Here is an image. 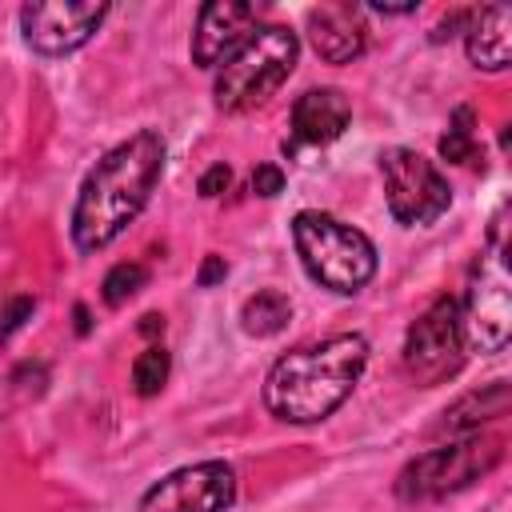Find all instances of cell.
<instances>
[{
  "instance_id": "obj_1",
  "label": "cell",
  "mask_w": 512,
  "mask_h": 512,
  "mask_svg": "<svg viewBox=\"0 0 512 512\" xmlns=\"http://www.w3.org/2000/svg\"><path fill=\"white\" fill-rule=\"evenodd\" d=\"M160 172H164V140L148 128L116 144L112 152H104V160H96V168L84 176L72 208L76 248L96 252L112 244L140 216Z\"/></svg>"
},
{
  "instance_id": "obj_2",
  "label": "cell",
  "mask_w": 512,
  "mask_h": 512,
  "mask_svg": "<svg viewBox=\"0 0 512 512\" xmlns=\"http://www.w3.org/2000/svg\"><path fill=\"white\" fill-rule=\"evenodd\" d=\"M368 364V340L356 332L328 336L324 344L280 356L264 380V404L276 420L316 424L332 416L356 388Z\"/></svg>"
},
{
  "instance_id": "obj_3",
  "label": "cell",
  "mask_w": 512,
  "mask_h": 512,
  "mask_svg": "<svg viewBox=\"0 0 512 512\" xmlns=\"http://www.w3.org/2000/svg\"><path fill=\"white\" fill-rule=\"evenodd\" d=\"M292 244L304 272L332 292H360L376 276V244L360 228L328 212H316V208L296 212Z\"/></svg>"
},
{
  "instance_id": "obj_4",
  "label": "cell",
  "mask_w": 512,
  "mask_h": 512,
  "mask_svg": "<svg viewBox=\"0 0 512 512\" xmlns=\"http://www.w3.org/2000/svg\"><path fill=\"white\" fill-rule=\"evenodd\" d=\"M300 40L284 24H264L256 28L216 72V104L224 112H244L264 104L296 68Z\"/></svg>"
},
{
  "instance_id": "obj_5",
  "label": "cell",
  "mask_w": 512,
  "mask_h": 512,
  "mask_svg": "<svg viewBox=\"0 0 512 512\" xmlns=\"http://www.w3.org/2000/svg\"><path fill=\"white\" fill-rule=\"evenodd\" d=\"M504 456V440L500 436H460L456 444L432 448L416 460H408L396 476V496L416 504V500H436L448 492L468 488L472 480H480L488 468H496Z\"/></svg>"
},
{
  "instance_id": "obj_6",
  "label": "cell",
  "mask_w": 512,
  "mask_h": 512,
  "mask_svg": "<svg viewBox=\"0 0 512 512\" xmlns=\"http://www.w3.org/2000/svg\"><path fill=\"white\" fill-rule=\"evenodd\" d=\"M512 332V296H508V264L500 256V244L476 260L464 312H460V336L472 352H500Z\"/></svg>"
},
{
  "instance_id": "obj_7",
  "label": "cell",
  "mask_w": 512,
  "mask_h": 512,
  "mask_svg": "<svg viewBox=\"0 0 512 512\" xmlns=\"http://www.w3.org/2000/svg\"><path fill=\"white\" fill-rule=\"evenodd\" d=\"M384 192H388V212L400 224H432L448 212L452 192L448 180L432 160H424L412 148H392L384 152Z\"/></svg>"
},
{
  "instance_id": "obj_8",
  "label": "cell",
  "mask_w": 512,
  "mask_h": 512,
  "mask_svg": "<svg viewBox=\"0 0 512 512\" xmlns=\"http://www.w3.org/2000/svg\"><path fill=\"white\" fill-rule=\"evenodd\" d=\"M236 500V472L224 460H204L168 472L140 496L136 512H224Z\"/></svg>"
},
{
  "instance_id": "obj_9",
  "label": "cell",
  "mask_w": 512,
  "mask_h": 512,
  "mask_svg": "<svg viewBox=\"0 0 512 512\" xmlns=\"http://www.w3.org/2000/svg\"><path fill=\"white\" fill-rule=\"evenodd\" d=\"M460 304L452 296H440L404 336V368L424 380V384H440L444 376H452L460 368Z\"/></svg>"
},
{
  "instance_id": "obj_10",
  "label": "cell",
  "mask_w": 512,
  "mask_h": 512,
  "mask_svg": "<svg viewBox=\"0 0 512 512\" xmlns=\"http://www.w3.org/2000/svg\"><path fill=\"white\" fill-rule=\"evenodd\" d=\"M104 16L108 4H92V0H36L20 8V32L28 48L44 56H64L88 44Z\"/></svg>"
},
{
  "instance_id": "obj_11",
  "label": "cell",
  "mask_w": 512,
  "mask_h": 512,
  "mask_svg": "<svg viewBox=\"0 0 512 512\" xmlns=\"http://www.w3.org/2000/svg\"><path fill=\"white\" fill-rule=\"evenodd\" d=\"M256 24V8L252 4H228V0H212L200 8L196 16V32H192V60L200 68H212L220 60H228Z\"/></svg>"
},
{
  "instance_id": "obj_12",
  "label": "cell",
  "mask_w": 512,
  "mask_h": 512,
  "mask_svg": "<svg viewBox=\"0 0 512 512\" xmlns=\"http://www.w3.org/2000/svg\"><path fill=\"white\" fill-rule=\"evenodd\" d=\"M308 40L320 60L352 64L368 44V28L356 4H320L308 12Z\"/></svg>"
},
{
  "instance_id": "obj_13",
  "label": "cell",
  "mask_w": 512,
  "mask_h": 512,
  "mask_svg": "<svg viewBox=\"0 0 512 512\" xmlns=\"http://www.w3.org/2000/svg\"><path fill=\"white\" fill-rule=\"evenodd\" d=\"M352 120V104L340 88H308L292 104V144H332Z\"/></svg>"
},
{
  "instance_id": "obj_14",
  "label": "cell",
  "mask_w": 512,
  "mask_h": 512,
  "mask_svg": "<svg viewBox=\"0 0 512 512\" xmlns=\"http://www.w3.org/2000/svg\"><path fill=\"white\" fill-rule=\"evenodd\" d=\"M468 60L484 72H504L512 60V12L504 4L472 12L468 24Z\"/></svg>"
},
{
  "instance_id": "obj_15",
  "label": "cell",
  "mask_w": 512,
  "mask_h": 512,
  "mask_svg": "<svg viewBox=\"0 0 512 512\" xmlns=\"http://www.w3.org/2000/svg\"><path fill=\"white\" fill-rule=\"evenodd\" d=\"M508 404H512L508 384L496 380V384H488L484 392H468V396H460V400L444 412V420L436 424V432H448V436H472V432H480L484 420L504 416Z\"/></svg>"
},
{
  "instance_id": "obj_16",
  "label": "cell",
  "mask_w": 512,
  "mask_h": 512,
  "mask_svg": "<svg viewBox=\"0 0 512 512\" xmlns=\"http://www.w3.org/2000/svg\"><path fill=\"white\" fill-rule=\"evenodd\" d=\"M288 320H292V300L276 288H264V292L248 296L244 308H240V324H244L248 336H276Z\"/></svg>"
},
{
  "instance_id": "obj_17",
  "label": "cell",
  "mask_w": 512,
  "mask_h": 512,
  "mask_svg": "<svg viewBox=\"0 0 512 512\" xmlns=\"http://www.w3.org/2000/svg\"><path fill=\"white\" fill-rule=\"evenodd\" d=\"M472 124H476L472 108H456V112H452V124H448V132L440 136V156H444L448 164H468V160L476 156V132H472Z\"/></svg>"
},
{
  "instance_id": "obj_18",
  "label": "cell",
  "mask_w": 512,
  "mask_h": 512,
  "mask_svg": "<svg viewBox=\"0 0 512 512\" xmlns=\"http://www.w3.org/2000/svg\"><path fill=\"white\" fill-rule=\"evenodd\" d=\"M144 284H148V268L136 264V260H120V264L108 268V276H104V284H100V296H104L108 308H120V304H124L128 296H136Z\"/></svg>"
},
{
  "instance_id": "obj_19",
  "label": "cell",
  "mask_w": 512,
  "mask_h": 512,
  "mask_svg": "<svg viewBox=\"0 0 512 512\" xmlns=\"http://www.w3.org/2000/svg\"><path fill=\"white\" fill-rule=\"evenodd\" d=\"M168 368H172V360H168V352H164L160 344L144 348V352L136 356V364H132V384H136V392H140V396H156V392L164 388V380H168Z\"/></svg>"
},
{
  "instance_id": "obj_20",
  "label": "cell",
  "mask_w": 512,
  "mask_h": 512,
  "mask_svg": "<svg viewBox=\"0 0 512 512\" xmlns=\"http://www.w3.org/2000/svg\"><path fill=\"white\" fill-rule=\"evenodd\" d=\"M252 192H256V196H280V192H284V172H280L276 164H260V168L252 172Z\"/></svg>"
},
{
  "instance_id": "obj_21",
  "label": "cell",
  "mask_w": 512,
  "mask_h": 512,
  "mask_svg": "<svg viewBox=\"0 0 512 512\" xmlns=\"http://www.w3.org/2000/svg\"><path fill=\"white\" fill-rule=\"evenodd\" d=\"M228 184H232V168H228V164H212V168L200 176V196L212 200V196H220Z\"/></svg>"
},
{
  "instance_id": "obj_22",
  "label": "cell",
  "mask_w": 512,
  "mask_h": 512,
  "mask_svg": "<svg viewBox=\"0 0 512 512\" xmlns=\"http://www.w3.org/2000/svg\"><path fill=\"white\" fill-rule=\"evenodd\" d=\"M28 316H32V296H16V300H12V308L4 312V324H0V340H8V336H12V332H16V328L28 320Z\"/></svg>"
},
{
  "instance_id": "obj_23",
  "label": "cell",
  "mask_w": 512,
  "mask_h": 512,
  "mask_svg": "<svg viewBox=\"0 0 512 512\" xmlns=\"http://www.w3.org/2000/svg\"><path fill=\"white\" fill-rule=\"evenodd\" d=\"M224 276H228L224 256H208V260L200 264V272H196V284H200V288H208V284H216V280H224Z\"/></svg>"
},
{
  "instance_id": "obj_24",
  "label": "cell",
  "mask_w": 512,
  "mask_h": 512,
  "mask_svg": "<svg viewBox=\"0 0 512 512\" xmlns=\"http://www.w3.org/2000/svg\"><path fill=\"white\" fill-rule=\"evenodd\" d=\"M160 328H164V316H156V312H148V316H144V324H140V332H148V336H152V332H160Z\"/></svg>"
}]
</instances>
